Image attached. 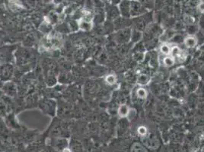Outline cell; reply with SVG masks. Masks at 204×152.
I'll use <instances>...</instances> for the list:
<instances>
[{
    "mask_svg": "<svg viewBox=\"0 0 204 152\" xmlns=\"http://www.w3.org/2000/svg\"><path fill=\"white\" fill-rule=\"evenodd\" d=\"M120 12V14L123 18H129L130 15V1L128 0H122L120 3L117 6Z\"/></svg>",
    "mask_w": 204,
    "mask_h": 152,
    "instance_id": "2",
    "label": "cell"
},
{
    "mask_svg": "<svg viewBox=\"0 0 204 152\" xmlns=\"http://www.w3.org/2000/svg\"><path fill=\"white\" fill-rule=\"evenodd\" d=\"M77 23H78L79 29L82 30V31H90L91 28H92V22H89V21H86L83 18H80L79 20L77 21Z\"/></svg>",
    "mask_w": 204,
    "mask_h": 152,
    "instance_id": "5",
    "label": "cell"
},
{
    "mask_svg": "<svg viewBox=\"0 0 204 152\" xmlns=\"http://www.w3.org/2000/svg\"><path fill=\"white\" fill-rule=\"evenodd\" d=\"M137 132H138V134L141 136H145L148 133V130L146 127L144 126V125H140V127L137 129Z\"/></svg>",
    "mask_w": 204,
    "mask_h": 152,
    "instance_id": "16",
    "label": "cell"
},
{
    "mask_svg": "<svg viewBox=\"0 0 204 152\" xmlns=\"http://www.w3.org/2000/svg\"><path fill=\"white\" fill-rule=\"evenodd\" d=\"M149 81H150V78H149V75H145V74H142L138 77V79H137V82L140 85H146L147 84H149Z\"/></svg>",
    "mask_w": 204,
    "mask_h": 152,
    "instance_id": "9",
    "label": "cell"
},
{
    "mask_svg": "<svg viewBox=\"0 0 204 152\" xmlns=\"http://www.w3.org/2000/svg\"><path fill=\"white\" fill-rule=\"evenodd\" d=\"M136 94L137 98H138L139 99H141V100H144V99L146 98L148 96L147 91L145 89V88H142V87L137 88Z\"/></svg>",
    "mask_w": 204,
    "mask_h": 152,
    "instance_id": "12",
    "label": "cell"
},
{
    "mask_svg": "<svg viewBox=\"0 0 204 152\" xmlns=\"http://www.w3.org/2000/svg\"><path fill=\"white\" fill-rule=\"evenodd\" d=\"M130 107L126 104H123L120 105L119 108L117 109V114H118L120 118L124 119V118L127 117L128 115L130 114Z\"/></svg>",
    "mask_w": 204,
    "mask_h": 152,
    "instance_id": "6",
    "label": "cell"
},
{
    "mask_svg": "<svg viewBox=\"0 0 204 152\" xmlns=\"http://www.w3.org/2000/svg\"><path fill=\"white\" fill-rule=\"evenodd\" d=\"M8 4H9L11 9L13 10V11H18V10L23 8V5L18 0H11L10 2H8Z\"/></svg>",
    "mask_w": 204,
    "mask_h": 152,
    "instance_id": "8",
    "label": "cell"
},
{
    "mask_svg": "<svg viewBox=\"0 0 204 152\" xmlns=\"http://www.w3.org/2000/svg\"><path fill=\"white\" fill-rule=\"evenodd\" d=\"M44 4H51V3H54V0H42Z\"/></svg>",
    "mask_w": 204,
    "mask_h": 152,
    "instance_id": "19",
    "label": "cell"
},
{
    "mask_svg": "<svg viewBox=\"0 0 204 152\" xmlns=\"http://www.w3.org/2000/svg\"><path fill=\"white\" fill-rule=\"evenodd\" d=\"M10 1H11V0H8V2H10Z\"/></svg>",
    "mask_w": 204,
    "mask_h": 152,
    "instance_id": "22",
    "label": "cell"
},
{
    "mask_svg": "<svg viewBox=\"0 0 204 152\" xmlns=\"http://www.w3.org/2000/svg\"><path fill=\"white\" fill-rule=\"evenodd\" d=\"M129 30H121V31H119L118 34H117V40H119V43H127L131 39V33L132 31H130L129 32L127 31Z\"/></svg>",
    "mask_w": 204,
    "mask_h": 152,
    "instance_id": "3",
    "label": "cell"
},
{
    "mask_svg": "<svg viewBox=\"0 0 204 152\" xmlns=\"http://www.w3.org/2000/svg\"><path fill=\"white\" fill-rule=\"evenodd\" d=\"M175 64V58L172 56H166L163 59V65L165 67H171Z\"/></svg>",
    "mask_w": 204,
    "mask_h": 152,
    "instance_id": "10",
    "label": "cell"
},
{
    "mask_svg": "<svg viewBox=\"0 0 204 152\" xmlns=\"http://www.w3.org/2000/svg\"><path fill=\"white\" fill-rule=\"evenodd\" d=\"M105 82L108 85H114L117 82V77L114 75H108L105 78Z\"/></svg>",
    "mask_w": 204,
    "mask_h": 152,
    "instance_id": "13",
    "label": "cell"
},
{
    "mask_svg": "<svg viewBox=\"0 0 204 152\" xmlns=\"http://www.w3.org/2000/svg\"><path fill=\"white\" fill-rule=\"evenodd\" d=\"M128 1H133V0H128Z\"/></svg>",
    "mask_w": 204,
    "mask_h": 152,
    "instance_id": "21",
    "label": "cell"
},
{
    "mask_svg": "<svg viewBox=\"0 0 204 152\" xmlns=\"http://www.w3.org/2000/svg\"><path fill=\"white\" fill-rule=\"evenodd\" d=\"M122 1V0H110V3H111L113 6H118V5L120 3V2Z\"/></svg>",
    "mask_w": 204,
    "mask_h": 152,
    "instance_id": "18",
    "label": "cell"
},
{
    "mask_svg": "<svg viewBox=\"0 0 204 152\" xmlns=\"http://www.w3.org/2000/svg\"><path fill=\"white\" fill-rule=\"evenodd\" d=\"M184 43L188 49H192L196 47L198 43V40L193 35H189L184 40Z\"/></svg>",
    "mask_w": 204,
    "mask_h": 152,
    "instance_id": "4",
    "label": "cell"
},
{
    "mask_svg": "<svg viewBox=\"0 0 204 152\" xmlns=\"http://www.w3.org/2000/svg\"><path fill=\"white\" fill-rule=\"evenodd\" d=\"M63 152H72V151H71V150H70L69 148H64V149H63Z\"/></svg>",
    "mask_w": 204,
    "mask_h": 152,
    "instance_id": "20",
    "label": "cell"
},
{
    "mask_svg": "<svg viewBox=\"0 0 204 152\" xmlns=\"http://www.w3.org/2000/svg\"><path fill=\"white\" fill-rule=\"evenodd\" d=\"M142 38V33L141 31H138V30H133L132 31L131 33V40L134 43L139 42L140 40V39Z\"/></svg>",
    "mask_w": 204,
    "mask_h": 152,
    "instance_id": "11",
    "label": "cell"
},
{
    "mask_svg": "<svg viewBox=\"0 0 204 152\" xmlns=\"http://www.w3.org/2000/svg\"><path fill=\"white\" fill-rule=\"evenodd\" d=\"M145 13V8L138 0L130 1V15L131 17H139Z\"/></svg>",
    "mask_w": 204,
    "mask_h": 152,
    "instance_id": "1",
    "label": "cell"
},
{
    "mask_svg": "<svg viewBox=\"0 0 204 152\" xmlns=\"http://www.w3.org/2000/svg\"><path fill=\"white\" fill-rule=\"evenodd\" d=\"M144 58H145V54L141 52V51H138V52H136L133 54V59L136 60L137 62L142 61L144 59Z\"/></svg>",
    "mask_w": 204,
    "mask_h": 152,
    "instance_id": "14",
    "label": "cell"
},
{
    "mask_svg": "<svg viewBox=\"0 0 204 152\" xmlns=\"http://www.w3.org/2000/svg\"><path fill=\"white\" fill-rule=\"evenodd\" d=\"M198 11L201 14H204V0L200 2L197 6Z\"/></svg>",
    "mask_w": 204,
    "mask_h": 152,
    "instance_id": "17",
    "label": "cell"
},
{
    "mask_svg": "<svg viewBox=\"0 0 204 152\" xmlns=\"http://www.w3.org/2000/svg\"><path fill=\"white\" fill-rule=\"evenodd\" d=\"M160 52L163 55L166 56H169L171 54V46L167 42H164L163 43H161V45L160 46L159 48Z\"/></svg>",
    "mask_w": 204,
    "mask_h": 152,
    "instance_id": "7",
    "label": "cell"
},
{
    "mask_svg": "<svg viewBox=\"0 0 204 152\" xmlns=\"http://www.w3.org/2000/svg\"><path fill=\"white\" fill-rule=\"evenodd\" d=\"M131 152H144L143 148L138 143H135L132 147Z\"/></svg>",
    "mask_w": 204,
    "mask_h": 152,
    "instance_id": "15",
    "label": "cell"
}]
</instances>
